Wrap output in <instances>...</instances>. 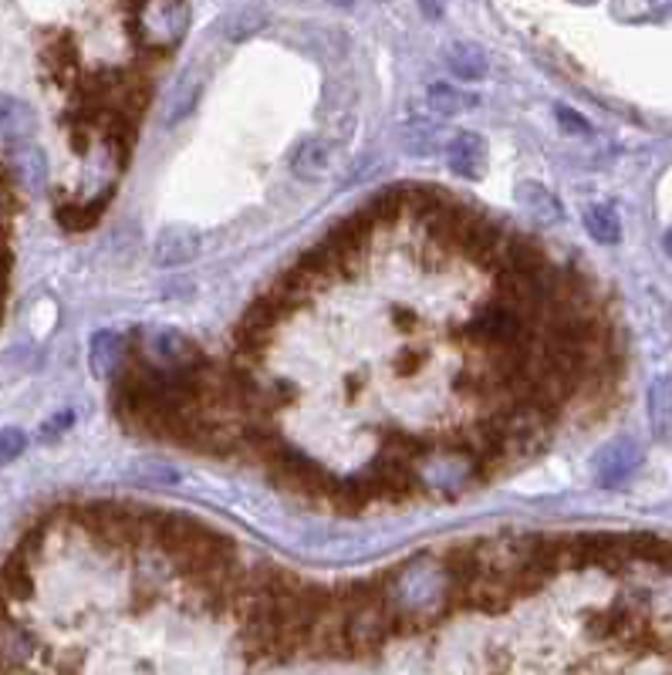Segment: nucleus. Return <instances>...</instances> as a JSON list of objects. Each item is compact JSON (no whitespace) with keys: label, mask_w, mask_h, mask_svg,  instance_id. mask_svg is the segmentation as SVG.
Listing matches in <instances>:
<instances>
[{"label":"nucleus","mask_w":672,"mask_h":675,"mask_svg":"<svg viewBox=\"0 0 672 675\" xmlns=\"http://www.w3.org/2000/svg\"><path fill=\"white\" fill-rule=\"evenodd\" d=\"M65 517L68 524L82 527L85 537L105 554H136L149 544V534H152L149 511H136V506L111 503V500L65 506Z\"/></svg>","instance_id":"1"},{"label":"nucleus","mask_w":672,"mask_h":675,"mask_svg":"<svg viewBox=\"0 0 672 675\" xmlns=\"http://www.w3.org/2000/svg\"><path fill=\"white\" fill-rule=\"evenodd\" d=\"M460 338L480 352H508V349L531 345L534 331L518 308L493 298V301H483L480 308L470 311V318L460 328Z\"/></svg>","instance_id":"2"},{"label":"nucleus","mask_w":672,"mask_h":675,"mask_svg":"<svg viewBox=\"0 0 672 675\" xmlns=\"http://www.w3.org/2000/svg\"><path fill=\"white\" fill-rule=\"evenodd\" d=\"M267 473L270 480L281 486V490H291L305 500H318V503H331L334 496V486H339V480H334L321 463H314L305 449H298L295 442L281 439L274 446V453L267 457Z\"/></svg>","instance_id":"3"},{"label":"nucleus","mask_w":672,"mask_h":675,"mask_svg":"<svg viewBox=\"0 0 672 675\" xmlns=\"http://www.w3.org/2000/svg\"><path fill=\"white\" fill-rule=\"evenodd\" d=\"M186 34V4L183 0H136L132 8V38L142 51L166 54Z\"/></svg>","instance_id":"4"},{"label":"nucleus","mask_w":672,"mask_h":675,"mask_svg":"<svg viewBox=\"0 0 672 675\" xmlns=\"http://www.w3.org/2000/svg\"><path fill=\"white\" fill-rule=\"evenodd\" d=\"M136 352L146 362H152L159 368H173V372H200L210 362L193 338L177 331V328H159L146 338L136 331Z\"/></svg>","instance_id":"5"},{"label":"nucleus","mask_w":672,"mask_h":675,"mask_svg":"<svg viewBox=\"0 0 672 675\" xmlns=\"http://www.w3.org/2000/svg\"><path fill=\"white\" fill-rule=\"evenodd\" d=\"M365 473L372 476L375 483V493H378V503H406L419 493L423 480L416 473V467L396 460V457H388V453H375V460L365 467Z\"/></svg>","instance_id":"6"},{"label":"nucleus","mask_w":672,"mask_h":675,"mask_svg":"<svg viewBox=\"0 0 672 675\" xmlns=\"http://www.w3.org/2000/svg\"><path fill=\"white\" fill-rule=\"evenodd\" d=\"M132 349H136V331L132 334H122V331H111V328H102L92 334L88 342V365H92V375L102 378V382H116L129 358H132Z\"/></svg>","instance_id":"7"},{"label":"nucleus","mask_w":672,"mask_h":675,"mask_svg":"<svg viewBox=\"0 0 672 675\" xmlns=\"http://www.w3.org/2000/svg\"><path fill=\"white\" fill-rule=\"evenodd\" d=\"M200 250H203V234L196 227H190V223H170L152 240V264L162 270H177L193 264Z\"/></svg>","instance_id":"8"},{"label":"nucleus","mask_w":672,"mask_h":675,"mask_svg":"<svg viewBox=\"0 0 672 675\" xmlns=\"http://www.w3.org/2000/svg\"><path fill=\"white\" fill-rule=\"evenodd\" d=\"M639 467H642V449H639V442H632V439H615V442H608V446L598 449V457H595V480H598V486L615 490V486H622Z\"/></svg>","instance_id":"9"},{"label":"nucleus","mask_w":672,"mask_h":675,"mask_svg":"<svg viewBox=\"0 0 672 675\" xmlns=\"http://www.w3.org/2000/svg\"><path fill=\"white\" fill-rule=\"evenodd\" d=\"M4 165L11 169V176L18 180L24 196H41L47 186V156L38 142H18L4 149Z\"/></svg>","instance_id":"10"},{"label":"nucleus","mask_w":672,"mask_h":675,"mask_svg":"<svg viewBox=\"0 0 672 675\" xmlns=\"http://www.w3.org/2000/svg\"><path fill=\"white\" fill-rule=\"evenodd\" d=\"M487 139L477 132H457L446 149V162H450V173L460 180H480L487 173Z\"/></svg>","instance_id":"11"},{"label":"nucleus","mask_w":672,"mask_h":675,"mask_svg":"<svg viewBox=\"0 0 672 675\" xmlns=\"http://www.w3.org/2000/svg\"><path fill=\"white\" fill-rule=\"evenodd\" d=\"M41 65L58 85L78 88V51H75V41L68 34H54L41 47Z\"/></svg>","instance_id":"12"},{"label":"nucleus","mask_w":672,"mask_h":675,"mask_svg":"<svg viewBox=\"0 0 672 675\" xmlns=\"http://www.w3.org/2000/svg\"><path fill=\"white\" fill-rule=\"evenodd\" d=\"M34 129H38L34 108L24 98L0 95V142H4V146L31 142Z\"/></svg>","instance_id":"13"},{"label":"nucleus","mask_w":672,"mask_h":675,"mask_svg":"<svg viewBox=\"0 0 672 675\" xmlns=\"http://www.w3.org/2000/svg\"><path fill=\"white\" fill-rule=\"evenodd\" d=\"M649 429L659 442H672V382L665 375L649 385Z\"/></svg>","instance_id":"14"},{"label":"nucleus","mask_w":672,"mask_h":675,"mask_svg":"<svg viewBox=\"0 0 672 675\" xmlns=\"http://www.w3.org/2000/svg\"><path fill=\"white\" fill-rule=\"evenodd\" d=\"M200 95H203V75H200V68H190L180 78V85L170 92V101H166V126H177L186 116H193Z\"/></svg>","instance_id":"15"},{"label":"nucleus","mask_w":672,"mask_h":675,"mask_svg":"<svg viewBox=\"0 0 672 675\" xmlns=\"http://www.w3.org/2000/svg\"><path fill=\"white\" fill-rule=\"evenodd\" d=\"M426 105L442 119H457V116H463V111L477 108V95H470V92H463V88H457L450 82H433L429 92H426Z\"/></svg>","instance_id":"16"},{"label":"nucleus","mask_w":672,"mask_h":675,"mask_svg":"<svg viewBox=\"0 0 672 675\" xmlns=\"http://www.w3.org/2000/svg\"><path fill=\"white\" fill-rule=\"evenodd\" d=\"M514 196L531 213V219H537V223H557V219H562V203H557V196H551V190L534 183V180L518 183Z\"/></svg>","instance_id":"17"},{"label":"nucleus","mask_w":672,"mask_h":675,"mask_svg":"<svg viewBox=\"0 0 672 675\" xmlns=\"http://www.w3.org/2000/svg\"><path fill=\"white\" fill-rule=\"evenodd\" d=\"M446 65L450 72L460 78V82H480L487 75V54L480 44H470V41H460L446 51Z\"/></svg>","instance_id":"18"},{"label":"nucleus","mask_w":672,"mask_h":675,"mask_svg":"<svg viewBox=\"0 0 672 675\" xmlns=\"http://www.w3.org/2000/svg\"><path fill=\"white\" fill-rule=\"evenodd\" d=\"M362 213L375 223L378 231H382V227H392V223H396V219L406 213V203H403V183H399V186H385V190H378V193L362 206Z\"/></svg>","instance_id":"19"},{"label":"nucleus","mask_w":672,"mask_h":675,"mask_svg":"<svg viewBox=\"0 0 672 675\" xmlns=\"http://www.w3.org/2000/svg\"><path fill=\"white\" fill-rule=\"evenodd\" d=\"M585 231H588L598 244L611 247V244L622 240V219H619V213H615L608 203H595V206L585 210Z\"/></svg>","instance_id":"20"},{"label":"nucleus","mask_w":672,"mask_h":675,"mask_svg":"<svg viewBox=\"0 0 672 675\" xmlns=\"http://www.w3.org/2000/svg\"><path fill=\"white\" fill-rule=\"evenodd\" d=\"M291 169H295V176L298 180H314L321 176L324 169H328V146L318 142V139H305L295 156H291Z\"/></svg>","instance_id":"21"},{"label":"nucleus","mask_w":672,"mask_h":675,"mask_svg":"<svg viewBox=\"0 0 672 675\" xmlns=\"http://www.w3.org/2000/svg\"><path fill=\"white\" fill-rule=\"evenodd\" d=\"M264 28H267V11L257 8V4H247L227 21V31H223V34H227V41H247V38L260 34Z\"/></svg>","instance_id":"22"},{"label":"nucleus","mask_w":672,"mask_h":675,"mask_svg":"<svg viewBox=\"0 0 672 675\" xmlns=\"http://www.w3.org/2000/svg\"><path fill=\"white\" fill-rule=\"evenodd\" d=\"M24 446H28V439H24L21 429H4V432H0V467L18 460L24 453Z\"/></svg>","instance_id":"23"},{"label":"nucleus","mask_w":672,"mask_h":675,"mask_svg":"<svg viewBox=\"0 0 672 675\" xmlns=\"http://www.w3.org/2000/svg\"><path fill=\"white\" fill-rule=\"evenodd\" d=\"M406 152H413V156H433L436 152V132L426 126H416L409 136H406Z\"/></svg>","instance_id":"24"},{"label":"nucleus","mask_w":672,"mask_h":675,"mask_svg":"<svg viewBox=\"0 0 672 675\" xmlns=\"http://www.w3.org/2000/svg\"><path fill=\"white\" fill-rule=\"evenodd\" d=\"M423 368H426V355H423V352L406 349V352L396 355V375H399V378H413V375H419Z\"/></svg>","instance_id":"25"},{"label":"nucleus","mask_w":672,"mask_h":675,"mask_svg":"<svg viewBox=\"0 0 672 675\" xmlns=\"http://www.w3.org/2000/svg\"><path fill=\"white\" fill-rule=\"evenodd\" d=\"M554 116H557V122H562L568 132H582V136H585V132H591V126H588V122L578 116L575 108H568V105H557V108H554Z\"/></svg>","instance_id":"26"},{"label":"nucleus","mask_w":672,"mask_h":675,"mask_svg":"<svg viewBox=\"0 0 672 675\" xmlns=\"http://www.w3.org/2000/svg\"><path fill=\"white\" fill-rule=\"evenodd\" d=\"M392 324H396L399 331H406V334H409V331H416L419 314H416L413 308H403V304H399V308H392Z\"/></svg>","instance_id":"27"},{"label":"nucleus","mask_w":672,"mask_h":675,"mask_svg":"<svg viewBox=\"0 0 672 675\" xmlns=\"http://www.w3.org/2000/svg\"><path fill=\"white\" fill-rule=\"evenodd\" d=\"M328 4H334V8H345V11H349V8L355 4V0H328Z\"/></svg>","instance_id":"28"},{"label":"nucleus","mask_w":672,"mask_h":675,"mask_svg":"<svg viewBox=\"0 0 672 675\" xmlns=\"http://www.w3.org/2000/svg\"><path fill=\"white\" fill-rule=\"evenodd\" d=\"M665 254H669V257H672V231H669V234H665Z\"/></svg>","instance_id":"29"},{"label":"nucleus","mask_w":672,"mask_h":675,"mask_svg":"<svg viewBox=\"0 0 672 675\" xmlns=\"http://www.w3.org/2000/svg\"><path fill=\"white\" fill-rule=\"evenodd\" d=\"M582 4H591V0H582Z\"/></svg>","instance_id":"30"}]
</instances>
